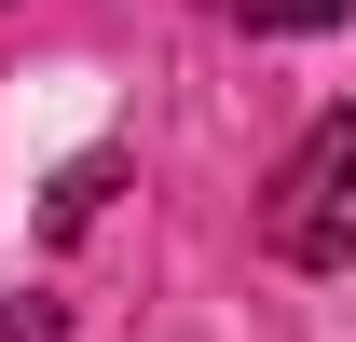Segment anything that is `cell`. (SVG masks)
Wrapping results in <instances>:
<instances>
[{
	"mask_svg": "<svg viewBox=\"0 0 356 342\" xmlns=\"http://www.w3.org/2000/svg\"><path fill=\"white\" fill-rule=\"evenodd\" d=\"M261 247L288 274H356V110H315L261 192Z\"/></svg>",
	"mask_w": 356,
	"mask_h": 342,
	"instance_id": "cell-1",
	"label": "cell"
},
{
	"mask_svg": "<svg viewBox=\"0 0 356 342\" xmlns=\"http://www.w3.org/2000/svg\"><path fill=\"white\" fill-rule=\"evenodd\" d=\"M247 28H343V0H247Z\"/></svg>",
	"mask_w": 356,
	"mask_h": 342,
	"instance_id": "cell-2",
	"label": "cell"
},
{
	"mask_svg": "<svg viewBox=\"0 0 356 342\" xmlns=\"http://www.w3.org/2000/svg\"><path fill=\"white\" fill-rule=\"evenodd\" d=\"M0 342H55V315H42V301H28V315H0Z\"/></svg>",
	"mask_w": 356,
	"mask_h": 342,
	"instance_id": "cell-3",
	"label": "cell"
}]
</instances>
